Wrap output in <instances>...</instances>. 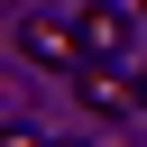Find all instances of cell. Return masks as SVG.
Instances as JSON below:
<instances>
[{
    "label": "cell",
    "mask_w": 147,
    "mask_h": 147,
    "mask_svg": "<svg viewBox=\"0 0 147 147\" xmlns=\"http://www.w3.org/2000/svg\"><path fill=\"white\" fill-rule=\"evenodd\" d=\"M9 46H18L28 64H55V74H74V64H83V28H74V9H64V0H37V9L9 28Z\"/></svg>",
    "instance_id": "cell-1"
},
{
    "label": "cell",
    "mask_w": 147,
    "mask_h": 147,
    "mask_svg": "<svg viewBox=\"0 0 147 147\" xmlns=\"http://www.w3.org/2000/svg\"><path fill=\"white\" fill-rule=\"evenodd\" d=\"M64 83H74V101H83L92 119H147V110H138V74L110 64V55H83Z\"/></svg>",
    "instance_id": "cell-2"
},
{
    "label": "cell",
    "mask_w": 147,
    "mask_h": 147,
    "mask_svg": "<svg viewBox=\"0 0 147 147\" xmlns=\"http://www.w3.org/2000/svg\"><path fill=\"white\" fill-rule=\"evenodd\" d=\"M138 0H74V28H83V55H110V64H129V46H138Z\"/></svg>",
    "instance_id": "cell-3"
},
{
    "label": "cell",
    "mask_w": 147,
    "mask_h": 147,
    "mask_svg": "<svg viewBox=\"0 0 147 147\" xmlns=\"http://www.w3.org/2000/svg\"><path fill=\"white\" fill-rule=\"evenodd\" d=\"M138 110H147V64H138Z\"/></svg>",
    "instance_id": "cell-4"
},
{
    "label": "cell",
    "mask_w": 147,
    "mask_h": 147,
    "mask_svg": "<svg viewBox=\"0 0 147 147\" xmlns=\"http://www.w3.org/2000/svg\"><path fill=\"white\" fill-rule=\"evenodd\" d=\"M55 147H83V138H55Z\"/></svg>",
    "instance_id": "cell-5"
},
{
    "label": "cell",
    "mask_w": 147,
    "mask_h": 147,
    "mask_svg": "<svg viewBox=\"0 0 147 147\" xmlns=\"http://www.w3.org/2000/svg\"><path fill=\"white\" fill-rule=\"evenodd\" d=\"M138 9H147V0H138Z\"/></svg>",
    "instance_id": "cell-6"
},
{
    "label": "cell",
    "mask_w": 147,
    "mask_h": 147,
    "mask_svg": "<svg viewBox=\"0 0 147 147\" xmlns=\"http://www.w3.org/2000/svg\"><path fill=\"white\" fill-rule=\"evenodd\" d=\"M64 9H74V0H64Z\"/></svg>",
    "instance_id": "cell-7"
}]
</instances>
